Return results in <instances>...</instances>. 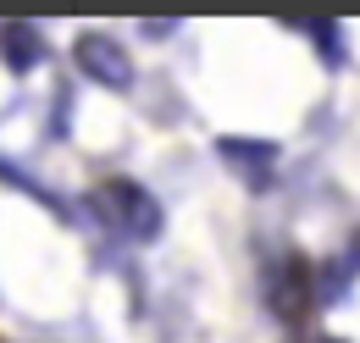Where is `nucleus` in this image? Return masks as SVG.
<instances>
[{
  "label": "nucleus",
  "mask_w": 360,
  "mask_h": 343,
  "mask_svg": "<svg viewBox=\"0 0 360 343\" xmlns=\"http://www.w3.org/2000/svg\"><path fill=\"white\" fill-rule=\"evenodd\" d=\"M94 216H100V227H111L117 238H128V244H150L155 233H161V205H155V194L134 183V177H105L100 188L89 194Z\"/></svg>",
  "instance_id": "1"
},
{
  "label": "nucleus",
  "mask_w": 360,
  "mask_h": 343,
  "mask_svg": "<svg viewBox=\"0 0 360 343\" xmlns=\"http://www.w3.org/2000/svg\"><path fill=\"white\" fill-rule=\"evenodd\" d=\"M266 304H271L277 321L294 327V321L316 304V271H311V260H305V255H277V266H271V277H266Z\"/></svg>",
  "instance_id": "2"
},
{
  "label": "nucleus",
  "mask_w": 360,
  "mask_h": 343,
  "mask_svg": "<svg viewBox=\"0 0 360 343\" xmlns=\"http://www.w3.org/2000/svg\"><path fill=\"white\" fill-rule=\"evenodd\" d=\"M72 61L100 89H128L134 84V61H128V50L111 39V34H84V39L72 44Z\"/></svg>",
  "instance_id": "3"
},
{
  "label": "nucleus",
  "mask_w": 360,
  "mask_h": 343,
  "mask_svg": "<svg viewBox=\"0 0 360 343\" xmlns=\"http://www.w3.org/2000/svg\"><path fill=\"white\" fill-rule=\"evenodd\" d=\"M217 155H222L227 172H238L255 194L271 188V177H277V144H266V138H217Z\"/></svg>",
  "instance_id": "4"
},
{
  "label": "nucleus",
  "mask_w": 360,
  "mask_h": 343,
  "mask_svg": "<svg viewBox=\"0 0 360 343\" xmlns=\"http://www.w3.org/2000/svg\"><path fill=\"white\" fill-rule=\"evenodd\" d=\"M0 50H6V67H11V72H34V67L45 61V34H39L34 22H11V28L0 34Z\"/></svg>",
  "instance_id": "5"
},
{
  "label": "nucleus",
  "mask_w": 360,
  "mask_h": 343,
  "mask_svg": "<svg viewBox=\"0 0 360 343\" xmlns=\"http://www.w3.org/2000/svg\"><path fill=\"white\" fill-rule=\"evenodd\" d=\"M305 28H311V39L321 44L333 61H338V22H305Z\"/></svg>",
  "instance_id": "6"
},
{
  "label": "nucleus",
  "mask_w": 360,
  "mask_h": 343,
  "mask_svg": "<svg viewBox=\"0 0 360 343\" xmlns=\"http://www.w3.org/2000/svg\"><path fill=\"white\" fill-rule=\"evenodd\" d=\"M321 343H338V338H321Z\"/></svg>",
  "instance_id": "7"
}]
</instances>
